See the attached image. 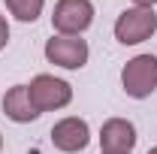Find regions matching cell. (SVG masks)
<instances>
[{"label":"cell","mask_w":157,"mask_h":154,"mask_svg":"<svg viewBox=\"0 0 157 154\" xmlns=\"http://www.w3.org/2000/svg\"><path fill=\"white\" fill-rule=\"evenodd\" d=\"M121 88L133 100H148L157 91V55H136L121 67Z\"/></svg>","instance_id":"6da1fadb"},{"label":"cell","mask_w":157,"mask_h":154,"mask_svg":"<svg viewBox=\"0 0 157 154\" xmlns=\"http://www.w3.org/2000/svg\"><path fill=\"white\" fill-rule=\"evenodd\" d=\"M27 94L33 100L36 112H58V109H67L73 103V85L67 79H58V76H48V73H39V76L30 79L27 85Z\"/></svg>","instance_id":"7a4b0ae2"},{"label":"cell","mask_w":157,"mask_h":154,"mask_svg":"<svg viewBox=\"0 0 157 154\" xmlns=\"http://www.w3.org/2000/svg\"><path fill=\"white\" fill-rule=\"evenodd\" d=\"M112 33H115V39L121 45H139V42L151 39L157 33L154 9H145V6H130V9H124L115 18Z\"/></svg>","instance_id":"3957f363"},{"label":"cell","mask_w":157,"mask_h":154,"mask_svg":"<svg viewBox=\"0 0 157 154\" xmlns=\"http://www.w3.org/2000/svg\"><path fill=\"white\" fill-rule=\"evenodd\" d=\"M94 24V3L91 0H58L52 12V27L60 37H82Z\"/></svg>","instance_id":"277c9868"},{"label":"cell","mask_w":157,"mask_h":154,"mask_svg":"<svg viewBox=\"0 0 157 154\" xmlns=\"http://www.w3.org/2000/svg\"><path fill=\"white\" fill-rule=\"evenodd\" d=\"M42 55L48 64H55L60 70H82L88 58H91V45L82 37H60L55 33L52 39H45V48Z\"/></svg>","instance_id":"5b68a950"},{"label":"cell","mask_w":157,"mask_h":154,"mask_svg":"<svg viewBox=\"0 0 157 154\" xmlns=\"http://www.w3.org/2000/svg\"><path fill=\"white\" fill-rule=\"evenodd\" d=\"M52 145L63 154H78L91 145V127L78 115H67L52 127Z\"/></svg>","instance_id":"8992f818"},{"label":"cell","mask_w":157,"mask_h":154,"mask_svg":"<svg viewBox=\"0 0 157 154\" xmlns=\"http://www.w3.org/2000/svg\"><path fill=\"white\" fill-rule=\"evenodd\" d=\"M100 151H121V154H133L139 136H136V124L127 118H109L100 127Z\"/></svg>","instance_id":"52a82bcc"},{"label":"cell","mask_w":157,"mask_h":154,"mask_svg":"<svg viewBox=\"0 0 157 154\" xmlns=\"http://www.w3.org/2000/svg\"><path fill=\"white\" fill-rule=\"evenodd\" d=\"M0 106H3V115L9 118V121H15V124H30V121L39 118L36 106H33V100L27 94V85H12L3 94Z\"/></svg>","instance_id":"ba28073f"},{"label":"cell","mask_w":157,"mask_h":154,"mask_svg":"<svg viewBox=\"0 0 157 154\" xmlns=\"http://www.w3.org/2000/svg\"><path fill=\"white\" fill-rule=\"evenodd\" d=\"M3 3H6L9 15L21 24H33L45 9V0H3Z\"/></svg>","instance_id":"9c48e42d"},{"label":"cell","mask_w":157,"mask_h":154,"mask_svg":"<svg viewBox=\"0 0 157 154\" xmlns=\"http://www.w3.org/2000/svg\"><path fill=\"white\" fill-rule=\"evenodd\" d=\"M9 45V21H6V15H0V52Z\"/></svg>","instance_id":"30bf717a"},{"label":"cell","mask_w":157,"mask_h":154,"mask_svg":"<svg viewBox=\"0 0 157 154\" xmlns=\"http://www.w3.org/2000/svg\"><path fill=\"white\" fill-rule=\"evenodd\" d=\"M157 0H133V6H145V9H154Z\"/></svg>","instance_id":"8fae6325"},{"label":"cell","mask_w":157,"mask_h":154,"mask_svg":"<svg viewBox=\"0 0 157 154\" xmlns=\"http://www.w3.org/2000/svg\"><path fill=\"white\" fill-rule=\"evenodd\" d=\"M100 154H121V151H100Z\"/></svg>","instance_id":"7c38bea8"},{"label":"cell","mask_w":157,"mask_h":154,"mask_svg":"<svg viewBox=\"0 0 157 154\" xmlns=\"http://www.w3.org/2000/svg\"><path fill=\"white\" fill-rule=\"evenodd\" d=\"M0 151H3V133H0Z\"/></svg>","instance_id":"4fadbf2b"},{"label":"cell","mask_w":157,"mask_h":154,"mask_svg":"<svg viewBox=\"0 0 157 154\" xmlns=\"http://www.w3.org/2000/svg\"><path fill=\"white\" fill-rule=\"evenodd\" d=\"M148 154H157V145H154V148H151V151H148Z\"/></svg>","instance_id":"5bb4252c"}]
</instances>
